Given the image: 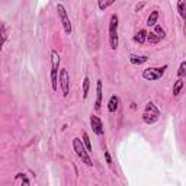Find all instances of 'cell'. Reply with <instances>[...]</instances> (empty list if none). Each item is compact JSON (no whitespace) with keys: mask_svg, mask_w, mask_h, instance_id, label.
Listing matches in <instances>:
<instances>
[{"mask_svg":"<svg viewBox=\"0 0 186 186\" xmlns=\"http://www.w3.org/2000/svg\"><path fill=\"white\" fill-rule=\"evenodd\" d=\"M83 145L86 147L87 153H89V151H92V144H90V140H89V135H87V132H86V131H83Z\"/></svg>","mask_w":186,"mask_h":186,"instance_id":"ac0fdd59","label":"cell"},{"mask_svg":"<svg viewBox=\"0 0 186 186\" xmlns=\"http://www.w3.org/2000/svg\"><path fill=\"white\" fill-rule=\"evenodd\" d=\"M158 116H160V111L156 108V105L153 102H148L143 112V121L148 125H153L158 121Z\"/></svg>","mask_w":186,"mask_h":186,"instance_id":"6da1fadb","label":"cell"},{"mask_svg":"<svg viewBox=\"0 0 186 186\" xmlns=\"http://www.w3.org/2000/svg\"><path fill=\"white\" fill-rule=\"evenodd\" d=\"M73 148H74L76 154L81 158L83 163H86L87 166H93V161L90 160L89 153H87V150L84 148V145H83V143H81L80 138H74V140H73Z\"/></svg>","mask_w":186,"mask_h":186,"instance_id":"3957f363","label":"cell"},{"mask_svg":"<svg viewBox=\"0 0 186 186\" xmlns=\"http://www.w3.org/2000/svg\"><path fill=\"white\" fill-rule=\"evenodd\" d=\"M105 158H106V163H108V166L109 167H112V158H111V154H109V151L105 148Z\"/></svg>","mask_w":186,"mask_h":186,"instance_id":"cb8c5ba5","label":"cell"},{"mask_svg":"<svg viewBox=\"0 0 186 186\" xmlns=\"http://www.w3.org/2000/svg\"><path fill=\"white\" fill-rule=\"evenodd\" d=\"M57 12H58V18H60V21H61V23H63V26H64L65 34L70 35V34H71V23H70V19H68V16H67L65 8H64L61 3L57 5Z\"/></svg>","mask_w":186,"mask_h":186,"instance_id":"8992f818","label":"cell"},{"mask_svg":"<svg viewBox=\"0 0 186 186\" xmlns=\"http://www.w3.org/2000/svg\"><path fill=\"white\" fill-rule=\"evenodd\" d=\"M145 39H147L150 44H158V42H160V38H157V35H156L154 32H147Z\"/></svg>","mask_w":186,"mask_h":186,"instance_id":"9a60e30c","label":"cell"},{"mask_svg":"<svg viewBox=\"0 0 186 186\" xmlns=\"http://www.w3.org/2000/svg\"><path fill=\"white\" fill-rule=\"evenodd\" d=\"M144 6H145V2H140V3H137V5H135V12H140Z\"/></svg>","mask_w":186,"mask_h":186,"instance_id":"d4e9b609","label":"cell"},{"mask_svg":"<svg viewBox=\"0 0 186 186\" xmlns=\"http://www.w3.org/2000/svg\"><path fill=\"white\" fill-rule=\"evenodd\" d=\"M148 60V57L147 55H130V61H131V64H134V65H141V64H144L145 61Z\"/></svg>","mask_w":186,"mask_h":186,"instance_id":"8fae6325","label":"cell"},{"mask_svg":"<svg viewBox=\"0 0 186 186\" xmlns=\"http://www.w3.org/2000/svg\"><path fill=\"white\" fill-rule=\"evenodd\" d=\"M101 105H102V81L98 80V84H96V103H95V109L99 111V109H101Z\"/></svg>","mask_w":186,"mask_h":186,"instance_id":"9c48e42d","label":"cell"},{"mask_svg":"<svg viewBox=\"0 0 186 186\" xmlns=\"http://www.w3.org/2000/svg\"><path fill=\"white\" fill-rule=\"evenodd\" d=\"M166 70H167V65H163V67H150V68H145L143 71V77L145 80H148V81H154V80L161 79Z\"/></svg>","mask_w":186,"mask_h":186,"instance_id":"277c9868","label":"cell"},{"mask_svg":"<svg viewBox=\"0 0 186 186\" xmlns=\"http://www.w3.org/2000/svg\"><path fill=\"white\" fill-rule=\"evenodd\" d=\"M90 125H92V130H93V132H95L96 135H103V132H105L103 124H102V121L96 115L90 116Z\"/></svg>","mask_w":186,"mask_h":186,"instance_id":"ba28073f","label":"cell"},{"mask_svg":"<svg viewBox=\"0 0 186 186\" xmlns=\"http://www.w3.org/2000/svg\"><path fill=\"white\" fill-rule=\"evenodd\" d=\"M185 68H186V61H182V63H180V67H179V71H177L179 79H182V77L185 76Z\"/></svg>","mask_w":186,"mask_h":186,"instance_id":"603a6c76","label":"cell"},{"mask_svg":"<svg viewBox=\"0 0 186 186\" xmlns=\"http://www.w3.org/2000/svg\"><path fill=\"white\" fill-rule=\"evenodd\" d=\"M157 19H158V12H157V10L151 12V15H150L148 19H147V25H148V26H156V25H157Z\"/></svg>","mask_w":186,"mask_h":186,"instance_id":"4fadbf2b","label":"cell"},{"mask_svg":"<svg viewBox=\"0 0 186 186\" xmlns=\"http://www.w3.org/2000/svg\"><path fill=\"white\" fill-rule=\"evenodd\" d=\"M15 177L16 179H22V186H29V180H28V177L23 173H18Z\"/></svg>","mask_w":186,"mask_h":186,"instance_id":"44dd1931","label":"cell"},{"mask_svg":"<svg viewBox=\"0 0 186 186\" xmlns=\"http://www.w3.org/2000/svg\"><path fill=\"white\" fill-rule=\"evenodd\" d=\"M8 39V29H6V25L3 21H0V51H2L5 42Z\"/></svg>","mask_w":186,"mask_h":186,"instance_id":"30bf717a","label":"cell"},{"mask_svg":"<svg viewBox=\"0 0 186 186\" xmlns=\"http://www.w3.org/2000/svg\"><path fill=\"white\" fill-rule=\"evenodd\" d=\"M89 87H90V80H89V77L86 76V77H84V80H83V99H86V98H87Z\"/></svg>","mask_w":186,"mask_h":186,"instance_id":"e0dca14e","label":"cell"},{"mask_svg":"<svg viewBox=\"0 0 186 186\" xmlns=\"http://www.w3.org/2000/svg\"><path fill=\"white\" fill-rule=\"evenodd\" d=\"M154 34H156V35H157V38H160V39L166 37V31H164L160 25H156V26H154Z\"/></svg>","mask_w":186,"mask_h":186,"instance_id":"d6986e66","label":"cell"},{"mask_svg":"<svg viewBox=\"0 0 186 186\" xmlns=\"http://www.w3.org/2000/svg\"><path fill=\"white\" fill-rule=\"evenodd\" d=\"M182 87H183V79H179V80L174 83V86H173V95H174V96H177L179 93H180Z\"/></svg>","mask_w":186,"mask_h":186,"instance_id":"2e32d148","label":"cell"},{"mask_svg":"<svg viewBox=\"0 0 186 186\" xmlns=\"http://www.w3.org/2000/svg\"><path fill=\"white\" fill-rule=\"evenodd\" d=\"M60 84H61V90H63V95L68 96V86H70V76L68 71L65 68H63L60 71Z\"/></svg>","mask_w":186,"mask_h":186,"instance_id":"52a82bcc","label":"cell"},{"mask_svg":"<svg viewBox=\"0 0 186 186\" xmlns=\"http://www.w3.org/2000/svg\"><path fill=\"white\" fill-rule=\"evenodd\" d=\"M118 103H119V99H118V96H111V99H109V102H108V111L112 114V112H116V109H118Z\"/></svg>","mask_w":186,"mask_h":186,"instance_id":"7c38bea8","label":"cell"},{"mask_svg":"<svg viewBox=\"0 0 186 186\" xmlns=\"http://www.w3.org/2000/svg\"><path fill=\"white\" fill-rule=\"evenodd\" d=\"M111 5H114V0H109V2H99V3H98V6H99L101 10H105V9L109 8Z\"/></svg>","mask_w":186,"mask_h":186,"instance_id":"7402d4cb","label":"cell"},{"mask_svg":"<svg viewBox=\"0 0 186 186\" xmlns=\"http://www.w3.org/2000/svg\"><path fill=\"white\" fill-rule=\"evenodd\" d=\"M185 8H186V3L185 2H179L177 3V10H179V13H180V16L185 19L186 18V15H185Z\"/></svg>","mask_w":186,"mask_h":186,"instance_id":"ffe728a7","label":"cell"},{"mask_svg":"<svg viewBox=\"0 0 186 186\" xmlns=\"http://www.w3.org/2000/svg\"><path fill=\"white\" fill-rule=\"evenodd\" d=\"M51 83H52V89L57 90V73H58V67H60V55L57 51H51Z\"/></svg>","mask_w":186,"mask_h":186,"instance_id":"5b68a950","label":"cell"},{"mask_svg":"<svg viewBox=\"0 0 186 186\" xmlns=\"http://www.w3.org/2000/svg\"><path fill=\"white\" fill-rule=\"evenodd\" d=\"M145 35H147V32H145L144 29H140V32H137V34H135L134 41H135V42H138V44H143V42L145 41Z\"/></svg>","mask_w":186,"mask_h":186,"instance_id":"5bb4252c","label":"cell"},{"mask_svg":"<svg viewBox=\"0 0 186 186\" xmlns=\"http://www.w3.org/2000/svg\"><path fill=\"white\" fill-rule=\"evenodd\" d=\"M109 44L112 50L118 48V16L116 13L111 16V22H109Z\"/></svg>","mask_w":186,"mask_h":186,"instance_id":"7a4b0ae2","label":"cell"}]
</instances>
